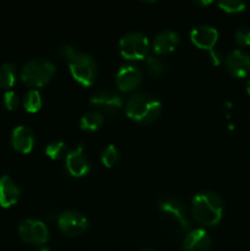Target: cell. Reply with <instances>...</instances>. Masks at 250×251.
Listing matches in <instances>:
<instances>
[{
    "mask_svg": "<svg viewBox=\"0 0 250 251\" xmlns=\"http://www.w3.org/2000/svg\"><path fill=\"white\" fill-rule=\"evenodd\" d=\"M191 210L196 222L207 227H213L222 220L225 202L216 191L203 190L193 196Z\"/></svg>",
    "mask_w": 250,
    "mask_h": 251,
    "instance_id": "obj_1",
    "label": "cell"
},
{
    "mask_svg": "<svg viewBox=\"0 0 250 251\" xmlns=\"http://www.w3.org/2000/svg\"><path fill=\"white\" fill-rule=\"evenodd\" d=\"M125 113L131 120L141 124L154 122L162 113V102L154 95L144 91L134 92L125 100Z\"/></svg>",
    "mask_w": 250,
    "mask_h": 251,
    "instance_id": "obj_2",
    "label": "cell"
},
{
    "mask_svg": "<svg viewBox=\"0 0 250 251\" xmlns=\"http://www.w3.org/2000/svg\"><path fill=\"white\" fill-rule=\"evenodd\" d=\"M56 73V66L49 59L37 56L27 60L20 73V78L29 87H42L47 85Z\"/></svg>",
    "mask_w": 250,
    "mask_h": 251,
    "instance_id": "obj_3",
    "label": "cell"
},
{
    "mask_svg": "<svg viewBox=\"0 0 250 251\" xmlns=\"http://www.w3.org/2000/svg\"><path fill=\"white\" fill-rule=\"evenodd\" d=\"M68 64L73 77L82 86H91L97 78V61L91 54L78 50Z\"/></svg>",
    "mask_w": 250,
    "mask_h": 251,
    "instance_id": "obj_4",
    "label": "cell"
},
{
    "mask_svg": "<svg viewBox=\"0 0 250 251\" xmlns=\"http://www.w3.org/2000/svg\"><path fill=\"white\" fill-rule=\"evenodd\" d=\"M150 39L140 31H129L119 39V51L127 60H140L149 55Z\"/></svg>",
    "mask_w": 250,
    "mask_h": 251,
    "instance_id": "obj_5",
    "label": "cell"
},
{
    "mask_svg": "<svg viewBox=\"0 0 250 251\" xmlns=\"http://www.w3.org/2000/svg\"><path fill=\"white\" fill-rule=\"evenodd\" d=\"M19 234L24 242L28 244L42 245L50 237L49 228L43 221L36 218H25L19 225Z\"/></svg>",
    "mask_w": 250,
    "mask_h": 251,
    "instance_id": "obj_6",
    "label": "cell"
},
{
    "mask_svg": "<svg viewBox=\"0 0 250 251\" xmlns=\"http://www.w3.org/2000/svg\"><path fill=\"white\" fill-rule=\"evenodd\" d=\"M90 104L93 109L103 113V114H115L124 107L125 102L118 92L108 88L98 90L91 96Z\"/></svg>",
    "mask_w": 250,
    "mask_h": 251,
    "instance_id": "obj_7",
    "label": "cell"
},
{
    "mask_svg": "<svg viewBox=\"0 0 250 251\" xmlns=\"http://www.w3.org/2000/svg\"><path fill=\"white\" fill-rule=\"evenodd\" d=\"M158 207L172 222L179 226L181 230L190 229V220L188 217L185 203L176 198H163L159 200Z\"/></svg>",
    "mask_w": 250,
    "mask_h": 251,
    "instance_id": "obj_8",
    "label": "cell"
},
{
    "mask_svg": "<svg viewBox=\"0 0 250 251\" xmlns=\"http://www.w3.org/2000/svg\"><path fill=\"white\" fill-rule=\"evenodd\" d=\"M58 226L64 234L77 237L88 228V220L82 212L76 210H66L58 215Z\"/></svg>",
    "mask_w": 250,
    "mask_h": 251,
    "instance_id": "obj_9",
    "label": "cell"
},
{
    "mask_svg": "<svg viewBox=\"0 0 250 251\" xmlns=\"http://www.w3.org/2000/svg\"><path fill=\"white\" fill-rule=\"evenodd\" d=\"M142 69L137 64H124L115 74V85L123 92L135 91L142 82Z\"/></svg>",
    "mask_w": 250,
    "mask_h": 251,
    "instance_id": "obj_10",
    "label": "cell"
},
{
    "mask_svg": "<svg viewBox=\"0 0 250 251\" xmlns=\"http://www.w3.org/2000/svg\"><path fill=\"white\" fill-rule=\"evenodd\" d=\"M85 144H78L65 156L66 169L73 176L80 178L91 171V163L85 153Z\"/></svg>",
    "mask_w": 250,
    "mask_h": 251,
    "instance_id": "obj_11",
    "label": "cell"
},
{
    "mask_svg": "<svg viewBox=\"0 0 250 251\" xmlns=\"http://www.w3.org/2000/svg\"><path fill=\"white\" fill-rule=\"evenodd\" d=\"M225 65L228 73L234 77H244L250 71V54L244 49H232L225 56Z\"/></svg>",
    "mask_w": 250,
    "mask_h": 251,
    "instance_id": "obj_12",
    "label": "cell"
},
{
    "mask_svg": "<svg viewBox=\"0 0 250 251\" xmlns=\"http://www.w3.org/2000/svg\"><path fill=\"white\" fill-rule=\"evenodd\" d=\"M190 39L199 48L211 49L217 43L218 31L211 25L200 24L191 28Z\"/></svg>",
    "mask_w": 250,
    "mask_h": 251,
    "instance_id": "obj_13",
    "label": "cell"
},
{
    "mask_svg": "<svg viewBox=\"0 0 250 251\" xmlns=\"http://www.w3.org/2000/svg\"><path fill=\"white\" fill-rule=\"evenodd\" d=\"M179 41H180V37H179L178 32H175L174 29H161L154 34L153 39H152V50L158 55L168 54L176 48Z\"/></svg>",
    "mask_w": 250,
    "mask_h": 251,
    "instance_id": "obj_14",
    "label": "cell"
},
{
    "mask_svg": "<svg viewBox=\"0 0 250 251\" xmlns=\"http://www.w3.org/2000/svg\"><path fill=\"white\" fill-rule=\"evenodd\" d=\"M34 132L26 125H17L11 132V145L20 153H28L34 146Z\"/></svg>",
    "mask_w": 250,
    "mask_h": 251,
    "instance_id": "obj_15",
    "label": "cell"
},
{
    "mask_svg": "<svg viewBox=\"0 0 250 251\" xmlns=\"http://www.w3.org/2000/svg\"><path fill=\"white\" fill-rule=\"evenodd\" d=\"M211 247V237L203 228H195L186 233L183 240L184 251H208Z\"/></svg>",
    "mask_w": 250,
    "mask_h": 251,
    "instance_id": "obj_16",
    "label": "cell"
},
{
    "mask_svg": "<svg viewBox=\"0 0 250 251\" xmlns=\"http://www.w3.org/2000/svg\"><path fill=\"white\" fill-rule=\"evenodd\" d=\"M21 190L9 176H0V207L9 208L19 201Z\"/></svg>",
    "mask_w": 250,
    "mask_h": 251,
    "instance_id": "obj_17",
    "label": "cell"
},
{
    "mask_svg": "<svg viewBox=\"0 0 250 251\" xmlns=\"http://www.w3.org/2000/svg\"><path fill=\"white\" fill-rule=\"evenodd\" d=\"M103 123H104V114L96 109L88 110L80 118V127L86 131H96L102 126Z\"/></svg>",
    "mask_w": 250,
    "mask_h": 251,
    "instance_id": "obj_18",
    "label": "cell"
},
{
    "mask_svg": "<svg viewBox=\"0 0 250 251\" xmlns=\"http://www.w3.org/2000/svg\"><path fill=\"white\" fill-rule=\"evenodd\" d=\"M17 80V68L12 63H4L0 65V87L10 88Z\"/></svg>",
    "mask_w": 250,
    "mask_h": 251,
    "instance_id": "obj_19",
    "label": "cell"
},
{
    "mask_svg": "<svg viewBox=\"0 0 250 251\" xmlns=\"http://www.w3.org/2000/svg\"><path fill=\"white\" fill-rule=\"evenodd\" d=\"M22 104L24 108L29 113H37L42 108L43 100H42V95L37 88H31L25 93L22 98Z\"/></svg>",
    "mask_w": 250,
    "mask_h": 251,
    "instance_id": "obj_20",
    "label": "cell"
},
{
    "mask_svg": "<svg viewBox=\"0 0 250 251\" xmlns=\"http://www.w3.org/2000/svg\"><path fill=\"white\" fill-rule=\"evenodd\" d=\"M145 66H146L150 75L153 76V77L162 75L167 70V64L156 55H147L145 58Z\"/></svg>",
    "mask_w": 250,
    "mask_h": 251,
    "instance_id": "obj_21",
    "label": "cell"
},
{
    "mask_svg": "<svg viewBox=\"0 0 250 251\" xmlns=\"http://www.w3.org/2000/svg\"><path fill=\"white\" fill-rule=\"evenodd\" d=\"M46 154L51 159H59L68 154V145L61 140H54L46 146Z\"/></svg>",
    "mask_w": 250,
    "mask_h": 251,
    "instance_id": "obj_22",
    "label": "cell"
},
{
    "mask_svg": "<svg viewBox=\"0 0 250 251\" xmlns=\"http://www.w3.org/2000/svg\"><path fill=\"white\" fill-rule=\"evenodd\" d=\"M119 157L120 153L118 147L115 146V145L109 144L107 145V146L103 147L102 153H100V161H102V163L104 164L105 167L110 168V167H113L114 164H117V162L119 161Z\"/></svg>",
    "mask_w": 250,
    "mask_h": 251,
    "instance_id": "obj_23",
    "label": "cell"
},
{
    "mask_svg": "<svg viewBox=\"0 0 250 251\" xmlns=\"http://www.w3.org/2000/svg\"><path fill=\"white\" fill-rule=\"evenodd\" d=\"M217 5L228 14H237L247 9V4L242 0H220Z\"/></svg>",
    "mask_w": 250,
    "mask_h": 251,
    "instance_id": "obj_24",
    "label": "cell"
},
{
    "mask_svg": "<svg viewBox=\"0 0 250 251\" xmlns=\"http://www.w3.org/2000/svg\"><path fill=\"white\" fill-rule=\"evenodd\" d=\"M234 39L239 46H250V26L243 25V26L238 27L234 32Z\"/></svg>",
    "mask_w": 250,
    "mask_h": 251,
    "instance_id": "obj_25",
    "label": "cell"
},
{
    "mask_svg": "<svg viewBox=\"0 0 250 251\" xmlns=\"http://www.w3.org/2000/svg\"><path fill=\"white\" fill-rule=\"evenodd\" d=\"M2 102H4V105L6 109L14 110L20 105V97L15 91L7 90L5 91L4 97H2Z\"/></svg>",
    "mask_w": 250,
    "mask_h": 251,
    "instance_id": "obj_26",
    "label": "cell"
},
{
    "mask_svg": "<svg viewBox=\"0 0 250 251\" xmlns=\"http://www.w3.org/2000/svg\"><path fill=\"white\" fill-rule=\"evenodd\" d=\"M208 56H210V60L213 65H220L223 61L225 56H223V53L218 48L213 47V48L208 49Z\"/></svg>",
    "mask_w": 250,
    "mask_h": 251,
    "instance_id": "obj_27",
    "label": "cell"
},
{
    "mask_svg": "<svg viewBox=\"0 0 250 251\" xmlns=\"http://www.w3.org/2000/svg\"><path fill=\"white\" fill-rule=\"evenodd\" d=\"M78 51V49H76L75 47L71 46V44H64L63 47L60 48V53L61 55L65 58V60H70V59L74 58V55H75L76 53Z\"/></svg>",
    "mask_w": 250,
    "mask_h": 251,
    "instance_id": "obj_28",
    "label": "cell"
},
{
    "mask_svg": "<svg viewBox=\"0 0 250 251\" xmlns=\"http://www.w3.org/2000/svg\"><path fill=\"white\" fill-rule=\"evenodd\" d=\"M211 0H196L195 1V4L196 5H201V6H205V5H208V4H211Z\"/></svg>",
    "mask_w": 250,
    "mask_h": 251,
    "instance_id": "obj_29",
    "label": "cell"
},
{
    "mask_svg": "<svg viewBox=\"0 0 250 251\" xmlns=\"http://www.w3.org/2000/svg\"><path fill=\"white\" fill-rule=\"evenodd\" d=\"M36 251H51V250L49 249L48 247H46V245H39V247L37 248Z\"/></svg>",
    "mask_w": 250,
    "mask_h": 251,
    "instance_id": "obj_30",
    "label": "cell"
},
{
    "mask_svg": "<svg viewBox=\"0 0 250 251\" xmlns=\"http://www.w3.org/2000/svg\"><path fill=\"white\" fill-rule=\"evenodd\" d=\"M247 92L250 95V77H249V80H248V83H247Z\"/></svg>",
    "mask_w": 250,
    "mask_h": 251,
    "instance_id": "obj_31",
    "label": "cell"
},
{
    "mask_svg": "<svg viewBox=\"0 0 250 251\" xmlns=\"http://www.w3.org/2000/svg\"><path fill=\"white\" fill-rule=\"evenodd\" d=\"M139 251H156V250L151 249V248H142V249H140Z\"/></svg>",
    "mask_w": 250,
    "mask_h": 251,
    "instance_id": "obj_32",
    "label": "cell"
}]
</instances>
